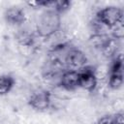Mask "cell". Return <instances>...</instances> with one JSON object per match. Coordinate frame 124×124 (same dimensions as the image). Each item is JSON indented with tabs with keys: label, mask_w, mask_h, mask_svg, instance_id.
<instances>
[{
	"label": "cell",
	"mask_w": 124,
	"mask_h": 124,
	"mask_svg": "<svg viewBox=\"0 0 124 124\" xmlns=\"http://www.w3.org/2000/svg\"><path fill=\"white\" fill-rule=\"evenodd\" d=\"M96 124H116L113 115H105L98 119Z\"/></svg>",
	"instance_id": "obj_12"
},
{
	"label": "cell",
	"mask_w": 124,
	"mask_h": 124,
	"mask_svg": "<svg viewBox=\"0 0 124 124\" xmlns=\"http://www.w3.org/2000/svg\"><path fill=\"white\" fill-rule=\"evenodd\" d=\"M79 86L86 91H93L98 84V78L96 71L89 66H85L79 70Z\"/></svg>",
	"instance_id": "obj_5"
},
{
	"label": "cell",
	"mask_w": 124,
	"mask_h": 124,
	"mask_svg": "<svg viewBox=\"0 0 124 124\" xmlns=\"http://www.w3.org/2000/svg\"><path fill=\"white\" fill-rule=\"evenodd\" d=\"M59 85L65 90L72 91L79 86V72L75 70H66L59 78Z\"/></svg>",
	"instance_id": "obj_7"
},
{
	"label": "cell",
	"mask_w": 124,
	"mask_h": 124,
	"mask_svg": "<svg viewBox=\"0 0 124 124\" xmlns=\"http://www.w3.org/2000/svg\"><path fill=\"white\" fill-rule=\"evenodd\" d=\"M29 104L37 110H46L51 106V95L46 90H37L31 94Z\"/></svg>",
	"instance_id": "obj_6"
},
{
	"label": "cell",
	"mask_w": 124,
	"mask_h": 124,
	"mask_svg": "<svg viewBox=\"0 0 124 124\" xmlns=\"http://www.w3.org/2000/svg\"><path fill=\"white\" fill-rule=\"evenodd\" d=\"M113 116H114V120H115L116 124H123L124 123V114L122 111L116 112Z\"/></svg>",
	"instance_id": "obj_13"
},
{
	"label": "cell",
	"mask_w": 124,
	"mask_h": 124,
	"mask_svg": "<svg viewBox=\"0 0 124 124\" xmlns=\"http://www.w3.org/2000/svg\"><path fill=\"white\" fill-rule=\"evenodd\" d=\"M5 18L10 24H21L25 20V15L20 8L12 7L6 11Z\"/></svg>",
	"instance_id": "obj_8"
},
{
	"label": "cell",
	"mask_w": 124,
	"mask_h": 124,
	"mask_svg": "<svg viewBox=\"0 0 124 124\" xmlns=\"http://www.w3.org/2000/svg\"><path fill=\"white\" fill-rule=\"evenodd\" d=\"M87 58L84 52L77 47L71 46L65 57V66L69 68V70L79 71L86 66Z\"/></svg>",
	"instance_id": "obj_4"
},
{
	"label": "cell",
	"mask_w": 124,
	"mask_h": 124,
	"mask_svg": "<svg viewBox=\"0 0 124 124\" xmlns=\"http://www.w3.org/2000/svg\"><path fill=\"white\" fill-rule=\"evenodd\" d=\"M109 39H110V37H108V35L93 33V35L89 39V42H90L91 46H93L94 48L102 50L105 47V46L108 44Z\"/></svg>",
	"instance_id": "obj_9"
},
{
	"label": "cell",
	"mask_w": 124,
	"mask_h": 124,
	"mask_svg": "<svg viewBox=\"0 0 124 124\" xmlns=\"http://www.w3.org/2000/svg\"><path fill=\"white\" fill-rule=\"evenodd\" d=\"M123 84V60L122 55H116L113 58L109 69L108 86L112 89H118Z\"/></svg>",
	"instance_id": "obj_3"
},
{
	"label": "cell",
	"mask_w": 124,
	"mask_h": 124,
	"mask_svg": "<svg viewBox=\"0 0 124 124\" xmlns=\"http://www.w3.org/2000/svg\"><path fill=\"white\" fill-rule=\"evenodd\" d=\"M95 18L111 29L123 22V11L116 6H108L98 11Z\"/></svg>",
	"instance_id": "obj_2"
},
{
	"label": "cell",
	"mask_w": 124,
	"mask_h": 124,
	"mask_svg": "<svg viewBox=\"0 0 124 124\" xmlns=\"http://www.w3.org/2000/svg\"><path fill=\"white\" fill-rule=\"evenodd\" d=\"M61 27L60 15L54 10L44 12L37 22V33L42 38H49L53 36Z\"/></svg>",
	"instance_id": "obj_1"
},
{
	"label": "cell",
	"mask_w": 124,
	"mask_h": 124,
	"mask_svg": "<svg viewBox=\"0 0 124 124\" xmlns=\"http://www.w3.org/2000/svg\"><path fill=\"white\" fill-rule=\"evenodd\" d=\"M53 8L52 10H54L55 12H57L59 15L66 12L70 6H71V2L69 1H56V2H52V5H51Z\"/></svg>",
	"instance_id": "obj_11"
},
{
	"label": "cell",
	"mask_w": 124,
	"mask_h": 124,
	"mask_svg": "<svg viewBox=\"0 0 124 124\" xmlns=\"http://www.w3.org/2000/svg\"><path fill=\"white\" fill-rule=\"evenodd\" d=\"M15 80L10 76H1L0 77V95H5L9 93L13 86Z\"/></svg>",
	"instance_id": "obj_10"
}]
</instances>
